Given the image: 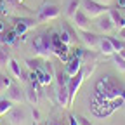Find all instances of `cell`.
Listing matches in <instances>:
<instances>
[{"instance_id":"obj_1","label":"cell","mask_w":125,"mask_h":125,"mask_svg":"<svg viewBox=\"0 0 125 125\" xmlns=\"http://www.w3.org/2000/svg\"><path fill=\"white\" fill-rule=\"evenodd\" d=\"M31 49H33L35 56L43 57V59H49L54 54V49H52V35L51 33H40L33 42H31Z\"/></svg>"},{"instance_id":"obj_2","label":"cell","mask_w":125,"mask_h":125,"mask_svg":"<svg viewBox=\"0 0 125 125\" xmlns=\"http://www.w3.org/2000/svg\"><path fill=\"white\" fill-rule=\"evenodd\" d=\"M61 9L57 4L54 2H43L40 5V9L37 10V21L38 23H47V21H52L56 18H59Z\"/></svg>"},{"instance_id":"obj_3","label":"cell","mask_w":125,"mask_h":125,"mask_svg":"<svg viewBox=\"0 0 125 125\" xmlns=\"http://www.w3.org/2000/svg\"><path fill=\"white\" fill-rule=\"evenodd\" d=\"M35 75H37V80H38V83L40 85H51L52 83V80L56 78V71H54V66H52V62L49 61V59H45V61H42V64H40V68L37 70V71H33Z\"/></svg>"},{"instance_id":"obj_4","label":"cell","mask_w":125,"mask_h":125,"mask_svg":"<svg viewBox=\"0 0 125 125\" xmlns=\"http://www.w3.org/2000/svg\"><path fill=\"white\" fill-rule=\"evenodd\" d=\"M80 9L92 19V18H99V16L106 14L109 7L104 5V4L96 2V0H80Z\"/></svg>"},{"instance_id":"obj_5","label":"cell","mask_w":125,"mask_h":125,"mask_svg":"<svg viewBox=\"0 0 125 125\" xmlns=\"http://www.w3.org/2000/svg\"><path fill=\"white\" fill-rule=\"evenodd\" d=\"M92 70H94V66H90V68H82L76 75L70 76V82H68V92H70V101H71V104H73V101H75L76 90L80 89V85H82V82H83V78H85L89 73H92Z\"/></svg>"},{"instance_id":"obj_6","label":"cell","mask_w":125,"mask_h":125,"mask_svg":"<svg viewBox=\"0 0 125 125\" xmlns=\"http://www.w3.org/2000/svg\"><path fill=\"white\" fill-rule=\"evenodd\" d=\"M61 42L62 43H66L68 47L75 45L76 40H78V35H76V31H75V26L68 24V23H61V35H59Z\"/></svg>"},{"instance_id":"obj_7","label":"cell","mask_w":125,"mask_h":125,"mask_svg":"<svg viewBox=\"0 0 125 125\" xmlns=\"http://www.w3.org/2000/svg\"><path fill=\"white\" fill-rule=\"evenodd\" d=\"M38 24V21L35 18H28V16H19L16 18V26H14V31L18 33L19 37H23L30 28H35Z\"/></svg>"},{"instance_id":"obj_8","label":"cell","mask_w":125,"mask_h":125,"mask_svg":"<svg viewBox=\"0 0 125 125\" xmlns=\"http://www.w3.org/2000/svg\"><path fill=\"white\" fill-rule=\"evenodd\" d=\"M71 19H73V26H75L78 31H87V30H90V18H89V16H87L82 9H78Z\"/></svg>"},{"instance_id":"obj_9","label":"cell","mask_w":125,"mask_h":125,"mask_svg":"<svg viewBox=\"0 0 125 125\" xmlns=\"http://www.w3.org/2000/svg\"><path fill=\"white\" fill-rule=\"evenodd\" d=\"M78 38H80V40L85 43L87 49H96V51H97V45H99V40H101V37H99L97 33H92L90 30H87V31H80Z\"/></svg>"},{"instance_id":"obj_10","label":"cell","mask_w":125,"mask_h":125,"mask_svg":"<svg viewBox=\"0 0 125 125\" xmlns=\"http://www.w3.org/2000/svg\"><path fill=\"white\" fill-rule=\"evenodd\" d=\"M7 99H10L14 104H21L26 99V96H24V92L21 90V87L10 83V87L7 89Z\"/></svg>"},{"instance_id":"obj_11","label":"cell","mask_w":125,"mask_h":125,"mask_svg":"<svg viewBox=\"0 0 125 125\" xmlns=\"http://www.w3.org/2000/svg\"><path fill=\"white\" fill-rule=\"evenodd\" d=\"M56 97H57L59 106H62V108H70V106H71V101H70V92H68V85L57 87Z\"/></svg>"},{"instance_id":"obj_12","label":"cell","mask_w":125,"mask_h":125,"mask_svg":"<svg viewBox=\"0 0 125 125\" xmlns=\"http://www.w3.org/2000/svg\"><path fill=\"white\" fill-rule=\"evenodd\" d=\"M97 28H99V31H103V33H109L111 30H115V26H113V21H111V16H109L108 12L106 14H103V16H99V19H97Z\"/></svg>"},{"instance_id":"obj_13","label":"cell","mask_w":125,"mask_h":125,"mask_svg":"<svg viewBox=\"0 0 125 125\" xmlns=\"http://www.w3.org/2000/svg\"><path fill=\"white\" fill-rule=\"evenodd\" d=\"M26 120V111L21 108H16V109H10L9 111V122L10 125H23Z\"/></svg>"},{"instance_id":"obj_14","label":"cell","mask_w":125,"mask_h":125,"mask_svg":"<svg viewBox=\"0 0 125 125\" xmlns=\"http://www.w3.org/2000/svg\"><path fill=\"white\" fill-rule=\"evenodd\" d=\"M80 70H82V57H80V56H75V57H71V59L68 61L66 68H64V71H66V75H68V76L76 75Z\"/></svg>"},{"instance_id":"obj_15","label":"cell","mask_w":125,"mask_h":125,"mask_svg":"<svg viewBox=\"0 0 125 125\" xmlns=\"http://www.w3.org/2000/svg\"><path fill=\"white\" fill-rule=\"evenodd\" d=\"M108 14L111 16V21H113V26L115 30H123L125 28V18L118 12V9H108Z\"/></svg>"},{"instance_id":"obj_16","label":"cell","mask_w":125,"mask_h":125,"mask_svg":"<svg viewBox=\"0 0 125 125\" xmlns=\"http://www.w3.org/2000/svg\"><path fill=\"white\" fill-rule=\"evenodd\" d=\"M97 51H101L104 56H113L115 54V49H113V43H111V40H109V37H101Z\"/></svg>"},{"instance_id":"obj_17","label":"cell","mask_w":125,"mask_h":125,"mask_svg":"<svg viewBox=\"0 0 125 125\" xmlns=\"http://www.w3.org/2000/svg\"><path fill=\"white\" fill-rule=\"evenodd\" d=\"M10 61V49L7 43H0V68H5Z\"/></svg>"},{"instance_id":"obj_18","label":"cell","mask_w":125,"mask_h":125,"mask_svg":"<svg viewBox=\"0 0 125 125\" xmlns=\"http://www.w3.org/2000/svg\"><path fill=\"white\" fill-rule=\"evenodd\" d=\"M7 66L10 68L12 75H14L16 78H18V80H21V82H26V80H28V78L24 76V73L21 71V66H19V64H18V62H16L14 59H10V61H9V64H7Z\"/></svg>"},{"instance_id":"obj_19","label":"cell","mask_w":125,"mask_h":125,"mask_svg":"<svg viewBox=\"0 0 125 125\" xmlns=\"http://www.w3.org/2000/svg\"><path fill=\"white\" fill-rule=\"evenodd\" d=\"M18 33L12 30V31H7V33H2V43H7V45H10V43H14L16 40H18Z\"/></svg>"},{"instance_id":"obj_20","label":"cell","mask_w":125,"mask_h":125,"mask_svg":"<svg viewBox=\"0 0 125 125\" xmlns=\"http://www.w3.org/2000/svg\"><path fill=\"white\" fill-rule=\"evenodd\" d=\"M12 101L10 99H0V115H4V113H9L10 111V109H12Z\"/></svg>"},{"instance_id":"obj_21","label":"cell","mask_w":125,"mask_h":125,"mask_svg":"<svg viewBox=\"0 0 125 125\" xmlns=\"http://www.w3.org/2000/svg\"><path fill=\"white\" fill-rule=\"evenodd\" d=\"M80 9V0H71L70 2V5H68V9H66V14H68V18H73L75 16V12Z\"/></svg>"},{"instance_id":"obj_22","label":"cell","mask_w":125,"mask_h":125,"mask_svg":"<svg viewBox=\"0 0 125 125\" xmlns=\"http://www.w3.org/2000/svg\"><path fill=\"white\" fill-rule=\"evenodd\" d=\"M56 78H57V87L68 85V82H70V76L66 75V71H57L56 73Z\"/></svg>"},{"instance_id":"obj_23","label":"cell","mask_w":125,"mask_h":125,"mask_svg":"<svg viewBox=\"0 0 125 125\" xmlns=\"http://www.w3.org/2000/svg\"><path fill=\"white\" fill-rule=\"evenodd\" d=\"M10 78L7 76V75H4V73H0V92H5L9 87H10Z\"/></svg>"},{"instance_id":"obj_24","label":"cell","mask_w":125,"mask_h":125,"mask_svg":"<svg viewBox=\"0 0 125 125\" xmlns=\"http://www.w3.org/2000/svg\"><path fill=\"white\" fill-rule=\"evenodd\" d=\"M40 64H42L40 59H26V66H28L30 71H37L40 68Z\"/></svg>"},{"instance_id":"obj_25","label":"cell","mask_w":125,"mask_h":125,"mask_svg":"<svg viewBox=\"0 0 125 125\" xmlns=\"http://www.w3.org/2000/svg\"><path fill=\"white\" fill-rule=\"evenodd\" d=\"M113 61H115V64H116V68H118V70L125 71V59H123L118 52H115V54H113Z\"/></svg>"},{"instance_id":"obj_26","label":"cell","mask_w":125,"mask_h":125,"mask_svg":"<svg viewBox=\"0 0 125 125\" xmlns=\"http://www.w3.org/2000/svg\"><path fill=\"white\" fill-rule=\"evenodd\" d=\"M109 40H111V43H113L115 52H120L122 47H123V40H118V38H113V37H109Z\"/></svg>"},{"instance_id":"obj_27","label":"cell","mask_w":125,"mask_h":125,"mask_svg":"<svg viewBox=\"0 0 125 125\" xmlns=\"http://www.w3.org/2000/svg\"><path fill=\"white\" fill-rule=\"evenodd\" d=\"M75 118H76V123H78V125H92L90 120H87L85 116H80V115H78V116H75Z\"/></svg>"},{"instance_id":"obj_28","label":"cell","mask_w":125,"mask_h":125,"mask_svg":"<svg viewBox=\"0 0 125 125\" xmlns=\"http://www.w3.org/2000/svg\"><path fill=\"white\" fill-rule=\"evenodd\" d=\"M96 2H99V4H104V5H109L113 2V0H96Z\"/></svg>"},{"instance_id":"obj_29","label":"cell","mask_w":125,"mask_h":125,"mask_svg":"<svg viewBox=\"0 0 125 125\" xmlns=\"http://www.w3.org/2000/svg\"><path fill=\"white\" fill-rule=\"evenodd\" d=\"M118 54H120V56H122V57L125 59V42H123V47H122V51H120Z\"/></svg>"},{"instance_id":"obj_30","label":"cell","mask_w":125,"mask_h":125,"mask_svg":"<svg viewBox=\"0 0 125 125\" xmlns=\"http://www.w3.org/2000/svg\"><path fill=\"white\" fill-rule=\"evenodd\" d=\"M70 125H78V123H76V118H75V116H70Z\"/></svg>"},{"instance_id":"obj_31","label":"cell","mask_w":125,"mask_h":125,"mask_svg":"<svg viewBox=\"0 0 125 125\" xmlns=\"http://www.w3.org/2000/svg\"><path fill=\"white\" fill-rule=\"evenodd\" d=\"M38 116H40L38 111H37V109H33V118H35V122H38Z\"/></svg>"},{"instance_id":"obj_32","label":"cell","mask_w":125,"mask_h":125,"mask_svg":"<svg viewBox=\"0 0 125 125\" xmlns=\"http://www.w3.org/2000/svg\"><path fill=\"white\" fill-rule=\"evenodd\" d=\"M120 37H122V40H125V28L120 30Z\"/></svg>"},{"instance_id":"obj_33","label":"cell","mask_w":125,"mask_h":125,"mask_svg":"<svg viewBox=\"0 0 125 125\" xmlns=\"http://www.w3.org/2000/svg\"><path fill=\"white\" fill-rule=\"evenodd\" d=\"M0 33H4V23L0 21Z\"/></svg>"},{"instance_id":"obj_34","label":"cell","mask_w":125,"mask_h":125,"mask_svg":"<svg viewBox=\"0 0 125 125\" xmlns=\"http://www.w3.org/2000/svg\"><path fill=\"white\" fill-rule=\"evenodd\" d=\"M122 99L125 101V90H122Z\"/></svg>"}]
</instances>
